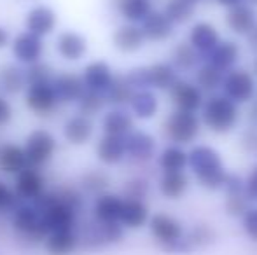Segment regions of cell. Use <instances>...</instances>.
<instances>
[{"mask_svg": "<svg viewBox=\"0 0 257 255\" xmlns=\"http://www.w3.org/2000/svg\"><path fill=\"white\" fill-rule=\"evenodd\" d=\"M14 107H13V102H11L7 96H4L0 93V129L7 128L11 123L14 121Z\"/></svg>", "mask_w": 257, "mask_h": 255, "instance_id": "obj_51", "label": "cell"}, {"mask_svg": "<svg viewBox=\"0 0 257 255\" xmlns=\"http://www.w3.org/2000/svg\"><path fill=\"white\" fill-rule=\"evenodd\" d=\"M135 117L132 116L126 107H110L105 110L100 119V129L105 135L126 136L130 131L135 129Z\"/></svg>", "mask_w": 257, "mask_h": 255, "instance_id": "obj_22", "label": "cell"}, {"mask_svg": "<svg viewBox=\"0 0 257 255\" xmlns=\"http://www.w3.org/2000/svg\"><path fill=\"white\" fill-rule=\"evenodd\" d=\"M215 2L220 4V6H224V7H233L240 2H245V0H215Z\"/></svg>", "mask_w": 257, "mask_h": 255, "instance_id": "obj_56", "label": "cell"}, {"mask_svg": "<svg viewBox=\"0 0 257 255\" xmlns=\"http://www.w3.org/2000/svg\"><path fill=\"white\" fill-rule=\"evenodd\" d=\"M95 119H89L81 114H72L61 124V136L72 147H84L95 138Z\"/></svg>", "mask_w": 257, "mask_h": 255, "instance_id": "obj_15", "label": "cell"}, {"mask_svg": "<svg viewBox=\"0 0 257 255\" xmlns=\"http://www.w3.org/2000/svg\"><path fill=\"white\" fill-rule=\"evenodd\" d=\"M250 2H252V4H257V0H250Z\"/></svg>", "mask_w": 257, "mask_h": 255, "instance_id": "obj_60", "label": "cell"}, {"mask_svg": "<svg viewBox=\"0 0 257 255\" xmlns=\"http://www.w3.org/2000/svg\"><path fill=\"white\" fill-rule=\"evenodd\" d=\"M200 60H201L200 53H198L187 41H182V42H179V44H175L172 48V53H170V63L179 72L193 70V68L198 67Z\"/></svg>", "mask_w": 257, "mask_h": 255, "instance_id": "obj_37", "label": "cell"}, {"mask_svg": "<svg viewBox=\"0 0 257 255\" xmlns=\"http://www.w3.org/2000/svg\"><path fill=\"white\" fill-rule=\"evenodd\" d=\"M255 74H257V60H255Z\"/></svg>", "mask_w": 257, "mask_h": 255, "instance_id": "obj_59", "label": "cell"}, {"mask_svg": "<svg viewBox=\"0 0 257 255\" xmlns=\"http://www.w3.org/2000/svg\"><path fill=\"white\" fill-rule=\"evenodd\" d=\"M247 41H248V46H250L252 51L257 53V25L250 30V34L247 35Z\"/></svg>", "mask_w": 257, "mask_h": 255, "instance_id": "obj_55", "label": "cell"}, {"mask_svg": "<svg viewBox=\"0 0 257 255\" xmlns=\"http://www.w3.org/2000/svg\"><path fill=\"white\" fill-rule=\"evenodd\" d=\"M126 157H130L135 163H147L156 156L158 142L149 131L144 129H133L124 136Z\"/></svg>", "mask_w": 257, "mask_h": 255, "instance_id": "obj_18", "label": "cell"}, {"mask_svg": "<svg viewBox=\"0 0 257 255\" xmlns=\"http://www.w3.org/2000/svg\"><path fill=\"white\" fill-rule=\"evenodd\" d=\"M122 203L124 197L117 192H103L100 196L93 197L91 204V218L102 224H112V222H119L122 210Z\"/></svg>", "mask_w": 257, "mask_h": 255, "instance_id": "obj_20", "label": "cell"}, {"mask_svg": "<svg viewBox=\"0 0 257 255\" xmlns=\"http://www.w3.org/2000/svg\"><path fill=\"white\" fill-rule=\"evenodd\" d=\"M58 25H60V16L48 4H35L23 16V30L41 39L51 37L56 32Z\"/></svg>", "mask_w": 257, "mask_h": 255, "instance_id": "obj_13", "label": "cell"}, {"mask_svg": "<svg viewBox=\"0 0 257 255\" xmlns=\"http://www.w3.org/2000/svg\"><path fill=\"white\" fill-rule=\"evenodd\" d=\"M245 194H247L248 201H257V166L245 178Z\"/></svg>", "mask_w": 257, "mask_h": 255, "instance_id": "obj_52", "label": "cell"}, {"mask_svg": "<svg viewBox=\"0 0 257 255\" xmlns=\"http://www.w3.org/2000/svg\"><path fill=\"white\" fill-rule=\"evenodd\" d=\"M248 197L247 194H234V196H226V211L229 217L241 218L243 213L248 210Z\"/></svg>", "mask_w": 257, "mask_h": 255, "instance_id": "obj_48", "label": "cell"}, {"mask_svg": "<svg viewBox=\"0 0 257 255\" xmlns=\"http://www.w3.org/2000/svg\"><path fill=\"white\" fill-rule=\"evenodd\" d=\"M27 89L25 68L16 62L0 65V93L7 98L18 96Z\"/></svg>", "mask_w": 257, "mask_h": 255, "instance_id": "obj_29", "label": "cell"}, {"mask_svg": "<svg viewBox=\"0 0 257 255\" xmlns=\"http://www.w3.org/2000/svg\"><path fill=\"white\" fill-rule=\"evenodd\" d=\"M9 49L14 62L21 65V67H28V65L44 60L46 39H41L37 35L30 34V32L23 30L13 37Z\"/></svg>", "mask_w": 257, "mask_h": 255, "instance_id": "obj_10", "label": "cell"}, {"mask_svg": "<svg viewBox=\"0 0 257 255\" xmlns=\"http://www.w3.org/2000/svg\"><path fill=\"white\" fill-rule=\"evenodd\" d=\"M54 192L56 196L63 201L67 206H70L74 211H77L79 215L84 211L86 208V196L82 194L81 189L77 185H72V184H61L58 187H54Z\"/></svg>", "mask_w": 257, "mask_h": 255, "instance_id": "obj_44", "label": "cell"}, {"mask_svg": "<svg viewBox=\"0 0 257 255\" xmlns=\"http://www.w3.org/2000/svg\"><path fill=\"white\" fill-rule=\"evenodd\" d=\"M112 178L105 170L100 168H88L79 175L77 187L88 197H96L110 189Z\"/></svg>", "mask_w": 257, "mask_h": 255, "instance_id": "obj_32", "label": "cell"}, {"mask_svg": "<svg viewBox=\"0 0 257 255\" xmlns=\"http://www.w3.org/2000/svg\"><path fill=\"white\" fill-rule=\"evenodd\" d=\"M128 107L135 119L149 121L159 112V98L153 89H137L133 91Z\"/></svg>", "mask_w": 257, "mask_h": 255, "instance_id": "obj_30", "label": "cell"}, {"mask_svg": "<svg viewBox=\"0 0 257 255\" xmlns=\"http://www.w3.org/2000/svg\"><path fill=\"white\" fill-rule=\"evenodd\" d=\"M114 70L105 60H93L84 65L81 70V79L84 82V88L89 91L105 93L114 79Z\"/></svg>", "mask_w": 257, "mask_h": 255, "instance_id": "obj_21", "label": "cell"}, {"mask_svg": "<svg viewBox=\"0 0 257 255\" xmlns=\"http://www.w3.org/2000/svg\"><path fill=\"white\" fill-rule=\"evenodd\" d=\"M189 2H193V4H196V2H201V0H189Z\"/></svg>", "mask_w": 257, "mask_h": 255, "instance_id": "obj_57", "label": "cell"}, {"mask_svg": "<svg viewBox=\"0 0 257 255\" xmlns=\"http://www.w3.org/2000/svg\"><path fill=\"white\" fill-rule=\"evenodd\" d=\"M11 41H13V35H11L9 28L6 25H0V51L9 48Z\"/></svg>", "mask_w": 257, "mask_h": 255, "instance_id": "obj_54", "label": "cell"}, {"mask_svg": "<svg viewBox=\"0 0 257 255\" xmlns=\"http://www.w3.org/2000/svg\"><path fill=\"white\" fill-rule=\"evenodd\" d=\"M44 252L48 255H74L81 248V238L77 229L53 231L42 241Z\"/></svg>", "mask_w": 257, "mask_h": 255, "instance_id": "obj_24", "label": "cell"}, {"mask_svg": "<svg viewBox=\"0 0 257 255\" xmlns=\"http://www.w3.org/2000/svg\"><path fill=\"white\" fill-rule=\"evenodd\" d=\"M23 103L28 112H32L35 117H49L60 107L51 82L27 86L23 91Z\"/></svg>", "mask_w": 257, "mask_h": 255, "instance_id": "obj_11", "label": "cell"}, {"mask_svg": "<svg viewBox=\"0 0 257 255\" xmlns=\"http://www.w3.org/2000/svg\"><path fill=\"white\" fill-rule=\"evenodd\" d=\"M25 68V79H27V86L30 84H42V82H51L54 70L48 62L41 60L37 63H32Z\"/></svg>", "mask_w": 257, "mask_h": 255, "instance_id": "obj_45", "label": "cell"}, {"mask_svg": "<svg viewBox=\"0 0 257 255\" xmlns=\"http://www.w3.org/2000/svg\"><path fill=\"white\" fill-rule=\"evenodd\" d=\"M20 203L16 192H14L13 185L6 184L0 178V215H9L16 204Z\"/></svg>", "mask_w": 257, "mask_h": 255, "instance_id": "obj_47", "label": "cell"}, {"mask_svg": "<svg viewBox=\"0 0 257 255\" xmlns=\"http://www.w3.org/2000/svg\"><path fill=\"white\" fill-rule=\"evenodd\" d=\"M201 123L212 133L226 135L233 131L240 119V109L224 95H212L201 105Z\"/></svg>", "mask_w": 257, "mask_h": 255, "instance_id": "obj_3", "label": "cell"}, {"mask_svg": "<svg viewBox=\"0 0 257 255\" xmlns=\"http://www.w3.org/2000/svg\"><path fill=\"white\" fill-rule=\"evenodd\" d=\"M201 131V119L196 112L173 110L163 123V135L173 145H189Z\"/></svg>", "mask_w": 257, "mask_h": 255, "instance_id": "obj_7", "label": "cell"}, {"mask_svg": "<svg viewBox=\"0 0 257 255\" xmlns=\"http://www.w3.org/2000/svg\"><path fill=\"white\" fill-rule=\"evenodd\" d=\"M37 210L42 215V222H44L46 231H63V229H77L79 227V217L81 215L74 211L70 206L63 203L60 197L56 196L54 189H48L41 197L34 201Z\"/></svg>", "mask_w": 257, "mask_h": 255, "instance_id": "obj_4", "label": "cell"}, {"mask_svg": "<svg viewBox=\"0 0 257 255\" xmlns=\"http://www.w3.org/2000/svg\"><path fill=\"white\" fill-rule=\"evenodd\" d=\"M163 14L173 25H184L194 16V4L189 0H168L163 7Z\"/></svg>", "mask_w": 257, "mask_h": 255, "instance_id": "obj_42", "label": "cell"}, {"mask_svg": "<svg viewBox=\"0 0 257 255\" xmlns=\"http://www.w3.org/2000/svg\"><path fill=\"white\" fill-rule=\"evenodd\" d=\"M54 53L67 63H79L88 56L89 42L81 32L65 28L54 37Z\"/></svg>", "mask_w": 257, "mask_h": 255, "instance_id": "obj_12", "label": "cell"}, {"mask_svg": "<svg viewBox=\"0 0 257 255\" xmlns=\"http://www.w3.org/2000/svg\"><path fill=\"white\" fill-rule=\"evenodd\" d=\"M222 95L234 102L236 105L248 103L255 96L257 84L254 75L245 68H231L224 74Z\"/></svg>", "mask_w": 257, "mask_h": 255, "instance_id": "obj_8", "label": "cell"}, {"mask_svg": "<svg viewBox=\"0 0 257 255\" xmlns=\"http://www.w3.org/2000/svg\"><path fill=\"white\" fill-rule=\"evenodd\" d=\"M13 189L20 201L34 203L37 197H41L48 191V180H46L44 173L41 170L28 166L14 175Z\"/></svg>", "mask_w": 257, "mask_h": 255, "instance_id": "obj_14", "label": "cell"}, {"mask_svg": "<svg viewBox=\"0 0 257 255\" xmlns=\"http://www.w3.org/2000/svg\"><path fill=\"white\" fill-rule=\"evenodd\" d=\"M140 30H142L146 42H165L173 35L175 25L163 14V11L153 9L142 21H140Z\"/></svg>", "mask_w": 257, "mask_h": 255, "instance_id": "obj_25", "label": "cell"}, {"mask_svg": "<svg viewBox=\"0 0 257 255\" xmlns=\"http://www.w3.org/2000/svg\"><path fill=\"white\" fill-rule=\"evenodd\" d=\"M187 166L196 177L198 184L206 191H220L226 182L227 171L222 157L210 145H194L187 152Z\"/></svg>", "mask_w": 257, "mask_h": 255, "instance_id": "obj_1", "label": "cell"}, {"mask_svg": "<svg viewBox=\"0 0 257 255\" xmlns=\"http://www.w3.org/2000/svg\"><path fill=\"white\" fill-rule=\"evenodd\" d=\"M110 42L115 51H119L121 55H135L146 46V37L139 25L122 23L112 32Z\"/></svg>", "mask_w": 257, "mask_h": 255, "instance_id": "obj_19", "label": "cell"}, {"mask_svg": "<svg viewBox=\"0 0 257 255\" xmlns=\"http://www.w3.org/2000/svg\"><path fill=\"white\" fill-rule=\"evenodd\" d=\"M151 217L149 204L140 199H124L119 217V224L124 227V231H139L146 227Z\"/></svg>", "mask_w": 257, "mask_h": 255, "instance_id": "obj_28", "label": "cell"}, {"mask_svg": "<svg viewBox=\"0 0 257 255\" xmlns=\"http://www.w3.org/2000/svg\"><path fill=\"white\" fill-rule=\"evenodd\" d=\"M23 150L28 166L42 170L54 159L58 152V138L48 128H35L27 133L23 140Z\"/></svg>", "mask_w": 257, "mask_h": 255, "instance_id": "obj_5", "label": "cell"}, {"mask_svg": "<svg viewBox=\"0 0 257 255\" xmlns=\"http://www.w3.org/2000/svg\"><path fill=\"white\" fill-rule=\"evenodd\" d=\"M255 25H257L255 11L250 4L240 2L233 7H227L226 27L229 28L233 34L241 35V37H247Z\"/></svg>", "mask_w": 257, "mask_h": 255, "instance_id": "obj_26", "label": "cell"}, {"mask_svg": "<svg viewBox=\"0 0 257 255\" xmlns=\"http://www.w3.org/2000/svg\"><path fill=\"white\" fill-rule=\"evenodd\" d=\"M241 142H243L245 150H248V152H255L257 150V129H250L248 133H245Z\"/></svg>", "mask_w": 257, "mask_h": 255, "instance_id": "obj_53", "label": "cell"}, {"mask_svg": "<svg viewBox=\"0 0 257 255\" xmlns=\"http://www.w3.org/2000/svg\"><path fill=\"white\" fill-rule=\"evenodd\" d=\"M184 238L191 246V250L208 248L217 241V231L208 224H198L187 234H184Z\"/></svg>", "mask_w": 257, "mask_h": 255, "instance_id": "obj_43", "label": "cell"}, {"mask_svg": "<svg viewBox=\"0 0 257 255\" xmlns=\"http://www.w3.org/2000/svg\"><path fill=\"white\" fill-rule=\"evenodd\" d=\"M105 107H107V102H105L103 93L89 91V89H86L81 98L75 102L77 114L89 117V119H95V117L102 116L105 112Z\"/></svg>", "mask_w": 257, "mask_h": 255, "instance_id": "obj_40", "label": "cell"}, {"mask_svg": "<svg viewBox=\"0 0 257 255\" xmlns=\"http://www.w3.org/2000/svg\"><path fill=\"white\" fill-rule=\"evenodd\" d=\"M222 191L226 192V196H234V194H245V178L240 177L238 173H227Z\"/></svg>", "mask_w": 257, "mask_h": 255, "instance_id": "obj_50", "label": "cell"}, {"mask_svg": "<svg viewBox=\"0 0 257 255\" xmlns=\"http://www.w3.org/2000/svg\"><path fill=\"white\" fill-rule=\"evenodd\" d=\"M241 229H243V232L252 241H257V206L248 208L243 213V217H241Z\"/></svg>", "mask_w": 257, "mask_h": 255, "instance_id": "obj_49", "label": "cell"}, {"mask_svg": "<svg viewBox=\"0 0 257 255\" xmlns=\"http://www.w3.org/2000/svg\"><path fill=\"white\" fill-rule=\"evenodd\" d=\"M187 42L200 53V56H206L220 42V34L210 21H198L191 27Z\"/></svg>", "mask_w": 257, "mask_h": 255, "instance_id": "obj_27", "label": "cell"}, {"mask_svg": "<svg viewBox=\"0 0 257 255\" xmlns=\"http://www.w3.org/2000/svg\"><path fill=\"white\" fill-rule=\"evenodd\" d=\"M112 6L124 23L135 25H140V21L154 9L153 0H112Z\"/></svg>", "mask_w": 257, "mask_h": 255, "instance_id": "obj_35", "label": "cell"}, {"mask_svg": "<svg viewBox=\"0 0 257 255\" xmlns=\"http://www.w3.org/2000/svg\"><path fill=\"white\" fill-rule=\"evenodd\" d=\"M133 91L135 89L130 86V82L126 81L124 74L122 75H114V79H112L110 86L107 88V91L103 93L105 96V102H107V105L110 107H128L130 100H132L133 96Z\"/></svg>", "mask_w": 257, "mask_h": 255, "instance_id": "obj_39", "label": "cell"}, {"mask_svg": "<svg viewBox=\"0 0 257 255\" xmlns=\"http://www.w3.org/2000/svg\"><path fill=\"white\" fill-rule=\"evenodd\" d=\"M51 86L60 105H75V102L86 91L81 74H75V72H68V70L54 72Z\"/></svg>", "mask_w": 257, "mask_h": 255, "instance_id": "obj_16", "label": "cell"}, {"mask_svg": "<svg viewBox=\"0 0 257 255\" xmlns=\"http://www.w3.org/2000/svg\"><path fill=\"white\" fill-rule=\"evenodd\" d=\"M189 189V177L186 171H168L158 180V191L166 199H180Z\"/></svg>", "mask_w": 257, "mask_h": 255, "instance_id": "obj_36", "label": "cell"}, {"mask_svg": "<svg viewBox=\"0 0 257 255\" xmlns=\"http://www.w3.org/2000/svg\"><path fill=\"white\" fill-rule=\"evenodd\" d=\"M151 192V184L142 177H133L130 180L124 182L122 185V192L121 196L124 199H140V201H146L147 196Z\"/></svg>", "mask_w": 257, "mask_h": 255, "instance_id": "obj_46", "label": "cell"}, {"mask_svg": "<svg viewBox=\"0 0 257 255\" xmlns=\"http://www.w3.org/2000/svg\"><path fill=\"white\" fill-rule=\"evenodd\" d=\"M149 231L151 236L154 238V241L161 246L163 252L170 248L172 245H175L179 239L184 238V225L179 218H175L173 215L165 213V211H158V213H151L149 217Z\"/></svg>", "mask_w": 257, "mask_h": 255, "instance_id": "obj_9", "label": "cell"}, {"mask_svg": "<svg viewBox=\"0 0 257 255\" xmlns=\"http://www.w3.org/2000/svg\"><path fill=\"white\" fill-rule=\"evenodd\" d=\"M158 166L163 173L184 171L187 168V152L180 145L170 143L158 154Z\"/></svg>", "mask_w": 257, "mask_h": 255, "instance_id": "obj_38", "label": "cell"}, {"mask_svg": "<svg viewBox=\"0 0 257 255\" xmlns=\"http://www.w3.org/2000/svg\"><path fill=\"white\" fill-rule=\"evenodd\" d=\"M77 231L81 238V248H86L88 252H98L124 239V227L119 222L102 224L89 218L82 227H77Z\"/></svg>", "mask_w": 257, "mask_h": 255, "instance_id": "obj_6", "label": "cell"}, {"mask_svg": "<svg viewBox=\"0 0 257 255\" xmlns=\"http://www.w3.org/2000/svg\"><path fill=\"white\" fill-rule=\"evenodd\" d=\"M25 168H28V161L23 147L14 142L0 143V173L14 177Z\"/></svg>", "mask_w": 257, "mask_h": 255, "instance_id": "obj_31", "label": "cell"}, {"mask_svg": "<svg viewBox=\"0 0 257 255\" xmlns=\"http://www.w3.org/2000/svg\"><path fill=\"white\" fill-rule=\"evenodd\" d=\"M9 227L18 236V239L30 246L42 245L48 231L42 222V215L34 203L20 201L9 213Z\"/></svg>", "mask_w": 257, "mask_h": 255, "instance_id": "obj_2", "label": "cell"}, {"mask_svg": "<svg viewBox=\"0 0 257 255\" xmlns=\"http://www.w3.org/2000/svg\"><path fill=\"white\" fill-rule=\"evenodd\" d=\"M254 107H255V109H257V91H255V105H254Z\"/></svg>", "mask_w": 257, "mask_h": 255, "instance_id": "obj_58", "label": "cell"}, {"mask_svg": "<svg viewBox=\"0 0 257 255\" xmlns=\"http://www.w3.org/2000/svg\"><path fill=\"white\" fill-rule=\"evenodd\" d=\"M208 56L210 65H213L215 68H219L220 72L226 74L227 70L234 68V65L240 60V46L236 44L234 41H220L215 48L212 49V53Z\"/></svg>", "mask_w": 257, "mask_h": 255, "instance_id": "obj_33", "label": "cell"}, {"mask_svg": "<svg viewBox=\"0 0 257 255\" xmlns=\"http://www.w3.org/2000/svg\"><path fill=\"white\" fill-rule=\"evenodd\" d=\"M177 79L179 75L172 63L158 62L147 67V82H149V89L153 91H168Z\"/></svg>", "mask_w": 257, "mask_h": 255, "instance_id": "obj_34", "label": "cell"}, {"mask_svg": "<svg viewBox=\"0 0 257 255\" xmlns=\"http://www.w3.org/2000/svg\"><path fill=\"white\" fill-rule=\"evenodd\" d=\"M222 79H224V72H220L219 68H215L213 65L205 63L198 68L196 82H194V84L203 93H212V95H215V91H219L220 86H222Z\"/></svg>", "mask_w": 257, "mask_h": 255, "instance_id": "obj_41", "label": "cell"}, {"mask_svg": "<svg viewBox=\"0 0 257 255\" xmlns=\"http://www.w3.org/2000/svg\"><path fill=\"white\" fill-rule=\"evenodd\" d=\"M95 156L103 166H117L126 159L124 136H114L102 133L95 143Z\"/></svg>", "mask_w": 257, "mask_h": 255, "instance_id": "obj_23", "label": "cell"}, {"mask_svg": "<svg viewBox=\"0 0 257 255\" xmlns=\"http://www.w3.org/2000/svg\"><path fill=\"white\" fill-rule=\"evenodd\" d=\"M168 95L173 107L184 112H198L205 102V93L196 84L184 79H177L175 84L168 89Z\"/></svg>", "mask_w": 257, "mask_h": 255, "instance_id": "obj_17", "label": "cell"}]
</instances>
